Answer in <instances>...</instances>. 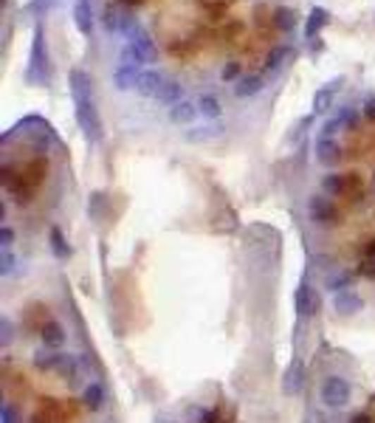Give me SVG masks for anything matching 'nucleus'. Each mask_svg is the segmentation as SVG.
Segmentation results:
<instances>
[{
    "label": "nucleus",
    "mask_w": 375,
    "mask_h": 423,
    "mask_svg": "<svg viewBox=\"0 0 375 423\" xmlns=\"http://www.w3.org/2000/svg\"><path fill=\"white\" fill-rule=\"evenodd\" d=\"M99 17L164 99L257 87L282 59L290 14L282 0H96Z\"/></svg>",
    "instance_id": "f257e3e1"
},
{
    "label": "nucleus",
    "mask_w": 375,
    "mask_h": 423,
    "mask_svg": "<svg viewBox=\"0 0 375 423\" xmlns=\"http://www.w3.org/2000/svg\"><path fill=\"white\" fill-rule=\"evenodd\" d=\"M347 398H350V384L344 381V378H327L324 381V386H321V400L327 403V406H341V403H347Z\"/></svg>",
    "instance_id": "f03ea898"
}]
</instances>
